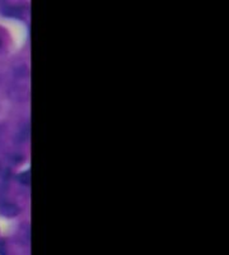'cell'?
<instances>
[{
    "mask_svg": "<svg viewBox=\"0 0 229 255\" xmlns=\"http://www.w3.org/2000/svg\"><path fill=\"white\" fill-rule=\"evenodd\" d=\"M19 207L12 202H0V213L5 217H15L19 215Z\"/></svg>",
    "mask_w": 229,
    "mask_h": 255,
    "instance_id": "1",
    "label": "cell"
},
{
    "mask_svg": "<svg viewBox=\"0 0 229 255\" xmlns=\"http://www.w3.org/2000/svg\"><path fill=\"white\" fill-rule=\"evenodd\" d=\"M18 181H19L22 185H29L31 183V175H29V171H24L18 176Z\"/></svg>",
    "mask_w": 229,
    "mask_h": 255,
    "instance_id": "2",
    "label": "cell"
},
{
    "mask_svg": "<svg viewBox=\"0 0 229 255\" xmlns=\"http://www.w3.org/2000/svg\"><path fill=\"white\" fill-rule=\"evenodd\" d=\"M0 255H5V250H4L3 243H0Z\"/></svg>",
    "mask_w": 229,
    "mask_h": 255,
    "instance_id": "3",
    "label": "cell"
},
{
    "mask_svg": "<svg viewBox=\"0 0 229 255\" xmlns=\"http://www.w3.org/2000/svg\"><path fill=\"white\" fill-rule=\"evenodd\" d=\"M0 46H1V38H0Z\"/></svg>",
    "mask_w": 229,
    "mask_h": 255,
    "instance_id": "4",
    "label": "cell"
}]
</instances>
